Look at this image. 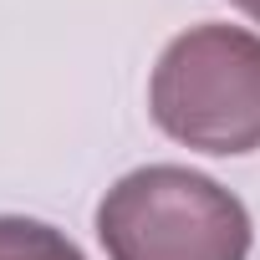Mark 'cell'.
Returning a JSON list of instances; mask_svg holds the SVG:
<instances>
[{
	"label": "cell",
	"instance_id": "obj_3",
	"mask_svg": "<svg viewBox=\"0 0 260 260\" xmlns=\"http://www.w3.org/2000/svg\"><path fill=\"white\" fill-rule=\"evenodd\" d=\"M0 260H87V255L56 224H41L26 214H0Z\"/></svg>",
	"mask_w": 260,
	"mask_h": 260
},
{
	"label": "cell",
	"instance_id": "obj_4",
	"mask_svg": "<svg viewBox=\"0 0 260 260\" xmlns=\"http://www.w3.org/2000/svg\"><path fill=\"white\" fill-rule=\"evenodd\" d=\"M230 6H235V11H245V16L260 26V0H230Z\"/></svg>",
	"mask_w": 260,
	"mask_h": 260
},
{
	"label": "cell",
	"instance_id": "obj_1",
	"mask_svg": "<svg viewBox=\"0 0 260 260\" xmlns=\"http://www.w3.org/2000/svg\"><path fill=\"white\" fill-rule=\"evenodd\" d=\"M148 112L184 148L235 158L260 148V36L204 21L179 31L148 82Z\"/></svg>",
	"mask_w": 260,
	"mask_h": 260
},
{
	"label": "cell",
	"instance_id": "obj_2",
	"mask_svg": "<svg viewBox=\"0 0 260 260\" xmlns=\"http://www.w3.org/2000/svg\"><path fill=\"white\" fill-rule=\"evenodd\" d=\"M97 240L107 260H250V214L219 179L148 164L102 194Z\"/></svg>",
	"mask_w": 260,
	"mask_h": 260
}]
</instances>
